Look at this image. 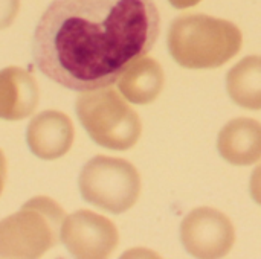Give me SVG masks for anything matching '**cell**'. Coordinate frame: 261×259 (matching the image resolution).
<instances>
[{"label":"cell","mask_w":261,"mask_h":259,"mask_svg":"<svg viewBox=\"0 0 261 259\" xmlns=\"http://www.w3.org/2000/svg\"><path fill=\"white\" fill-rule=\"evenodd\" d=\"M6 174H8L6 157H5V153L0 150V195L3 192V188H5V183H6Z\"/></svg>","instance_id":"15"},{"label":"cell","mask_w":261,"mask_h":259,"mask_svg":"<svg viewBox=\"0 0 261 259\" xmlns=\"http://www.w3.org/2000/svg\"><path fill=\"white\" fill-rule=\"evenodd\" d=\"M159 32L153 0H54L35 27L32 55L57 84L90 92L115 84Z\"/></svg>","instance_id":"1"},{"label":"cell","mask_w":261,"mask_h":259,"mask_svg":"<svg viewBox=\"0 0 261 259\" xmlns=\"http://www.w3.org/2000/svg\"><path fill=\"white\" fill-rule=\"evenodd\" d=\"M38 99V84L29 72L14 66L0 70V119L29 118L35 111Z\"/></svg>","instance_id":"9"},{"label":"cell","mask_w":261,"mask_h":259,"mask_svg":"<svg viewBox=\"0 0 261 259\" xmlns=\"http://www.w3.org/2000/svg\"><path fill=\"white\" fill-rule=\"evenodd\" d=\"M249 191H251L252 200L261 206V165H258L252 172L251 183H249Z\"/></svg>","instance_id":"14"},{"label":"cell","mask_w":261,"mask_h":259,"mask_svg":"<svg viewBox=\"0 0 261 259\" xmlns=\"http://www.w3.org/2000/svg\"><path fill=\"white\" fill-rule=\"evenodd\" d=\"M76 114L89 136L104 148L124 151L141 137L138 113L113 89L83 92L76 99Z\"/></svg>","instance_id":"4"},{"label":"cell","mask_w":261,"mask_h":259,"mask_svg":"<svg viewBox=\"0 0 261 259\" xmlns=\"http://www.w3.org/2000/svg\"><path fill=\"white\" fill-rule=\"evenodd\" d=\"M61 243L75 258L102 259L118 247L119 234L109 218L81 209L64 218Z\"/></svg>","instance_id":"7"},{"label":"cell","mask_w":261,"mask_h":259,"mask_svg":"<svg viewBox=\"0 0 261 259\" xmlns=\"http://www.w3.org/2000/svg\"><path fill=\"white\" fill-rule=\"evenodd\" d=\"M81 197L112 214H122L135 206L141 194V177L138 169L127 160L118 157L96 156L81 169Z\"/></svg>","instance_id":"5"},{"label":"cell","mask_w":261,"mask_h":259,"mask_svg":"<svg viewBox=\"0 0 261 259\" xmlns=\"http://www.w3.org/2000/svg\"><path fill=\"white\" fill-rule=\"evenodd\" d=\"M240 29L223 18L205 14L177 17L168 31V49L187 69H214L234 58L242 49Z\"/></svg>","instance_id":"2"},{"label":"cell","mask_w":261,"mask_h":259,"mask_svg":"<svg viewBox=\"0 0 261 259\" xmlns=\"http://www.w3.org/2000/svg\"><path fill=\"white\" fill-rule=\"evenodd\" d=\"M73 137L75 131L70 118L57 110H46L32 118L26 133L31 151L44 160H55L67 154Z\"/></svg>","instance_id":"8"},{"label":"cell","mask_w":261,"mask_h":259,"mask_svg":"<svg viewBox=\"0 0 261 259\" xmlns=\"http://www.w3.org/2000/svg\"><path fill=\"white\" fill-rule=\"evenodd\" d=\"M20 9V0H0V29L12 24Z\"/></svg>","instance_id":"13"},{"label":"cell","mask_w":261,"mask_h":259,"mask_svg":"<svg viewBox=\"0 0 261 259\" xmlns=\"http://www.w3.org/2000/svg\"><path fill=\"white\" fill-rule=\"evenodd\" d=\"M180 240L194 258H222L231 252L236 231L223 212L213 208H197L184 218Z\"/></svg>","instance_id":"6"},{"label":"cell","mask_w":261,"mask_h":259,"mask_svg":"<svg viewBox=\"0 0 261 259\" xmlns=\"http://www.w3.org/2000/svg\"><path fill=\"white\" fill-rule=\"evenodd\" d=\"M174 8L177 9H185V8H191L196 6L200 0H168Z\"/></svg>","instance_id":"16"},{"label":"cell","mask_w":261,"mask_h":259,"mask_svg":"<svg viewBox=\"0 0 261 259\" xmlns=\"http://www.w3.org/2000/svg\"><path fill=\"white\" fill-rule=\"evenodd\" d=\"M164 70L161 64L142 56L136 60L118 79V87L122 96L138 105L153 102L164 89Z\"/></svg>","instance_id":"11"},{"label":"cell","mask_w":261,"mask_h":259,"mask_svg":"<svg viewBox=\"0 0 261 259\" xmlns=\"http://www.w3.org/2000/svg\"><path fill=\"white\" fill-rule=\"evenodd\" d=\"M220 156L236 166H248L261 159V124L249 118L229 121L219 134Z\"/></svg>","instance_id":"10"},{"label":"cell","mask_w":261,"mask_h":259,"mask_svg":"<svg viewBox=\"0 0 261 259\" xmlns=\"http://www.w3.org/2000/svg\"><path fill=\"white\" fill-rule=\"evenodd\" d=\"M66 212L38 195L0 221V258H40L61 241Z\"/></svg>","instance_id":"3"},{"label":"cell","mask_w":261,"mask_h":259,"mask_svg":"<svg viewBox=\"0 0 261 259\" xmlns=\"http://www.w3.org/2000/svg\"><path fill=\"white\" fill-rule=\"evenodd\" d=\"M226 89L232 101L249 110H261V56L239 61L226 76Z\"/></svg>","instance_id":"12"}]
</instances>
